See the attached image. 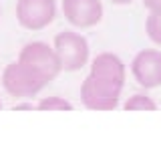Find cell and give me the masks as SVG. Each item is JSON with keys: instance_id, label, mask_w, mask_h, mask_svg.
Wrapping results in <instances>:
<instances>
[{"instance_id": "cell-1", "label": "cell", "mask_w": 161, "mask_h": 161, "mask_svg": "<svg viewBox=\"0 0 161 161\" xmlns=\"http://www.w3.org/2000/svg\"><path fill=\"white\" fill-rule=\"evenodd\" d=\"M121 91L123 87H119V85L89 75L80 87V101L91 111H115L119 107Z\"/></svg>"}, {"instance_id": "cell-2", "label": "cell", "mask_w": 161, "mask_h": 161, "mask_svg": "<svg viewBox=\"0 0 161 161\" xmlns=\"http://www.w3.org/2000/svg\"><path fill=\"white\" fill-rule=\"evenodd\" d=\"M47 80L40 79L34 70H30L20 60L10 63L2 73V87L12 97H32L47 87Z\"/></svg>"}, {"instance_id": "cell-3", "label": "cell", "mask_w": 161, "mask_h": 161, "mask_svg": "<svg viewBox=\"0 0 161 161\" xmlns=\"http://www.w3.org/2000/svg\"><path fill=\"white\" fill-rule=\"evenodd\" d=\"M54 53L63 70H80L89 60V42L77 32H58L54 36Z\"/></svg>"}, {"instance_id": "cell-4", "label": "cell", "mask_w": 161, "mask_h": 161, "mask_svg": "<svg viewBox=\"0 0 161 161\" xmlns=\"http://www.w3.org/2000/svg\"><path fill=\"white\" fill-rule=\"evenodd\" d=\"M18 60L22 64H26L30 70H34L47 83L57 79V75L63 70L54 48H50L47 42H28L26 47L20 50Z\"/></svg>"}, {"instance_id": "cell-5", "label": "cell", "mask_w": 161, "mask_h": 161, "mask_svg": "<svg viewBox=\"0 0 161 161\" xmlns=\"http://www.w3.org/2000/svg\"><path fill=\"white\" fill-rule=\"evenodd\" d=\"M57 16L54 0H18L16 18L18 24L26 30H42Z\"/></svg>"}, {"instance_id": "cell-6", "label": "cell", "mask_w": 161, "mask_h": 161, "mask_svg": "<svg viewBox=\"0 0 161 161\" xmlns=\"http://www.w3.org/2000/svg\"><path fill=\"white\" fill-rule=\"evenodd\" d=\"M131 73L139 87L155 89L161 85V53L155 48L141 50L131 63Z\"/></svg>"}, {"instance_id": "cell-7", "label": "cell", "mask_w": 161, "mask_h": 161, "mask_svg": "<svg viewBox=\"0 0 161 161\" xmlns=\"http://www.w3.org/2000/svg\"><path fill=\"white\" fill-rule=\"evenodd\" d=\"M63 14L73 26L91 28L103 18L101 0H63Z\"/></svg>"}, {"instance_id": "cell-8", "label": "cell", "mask_w": 161, "mask_h": 161, "mask_svg": "<svg viewBox=\"0 0 161 161\" xmlns=\"http://www.w3.org/2000/svg\"><path fill=\"white\" fill-rule=\"evenodd\" d=\"M91 75L101 80H109L113 85H119V87L125 85V64L113 53L97 54L91 63Z\"/></svg>"}, {"instance_id": "cell-9", "label": "cell", "mask_w": 161, "mask_h": 161, "mask_svg": "<svg viewBox=\"0 0 161 161\" xmlns=\"http://www.w3.org/2000/svg\"><path fill=\"white\" fill-rule=\"evenodd\" d=\"M125 111H157V105H155V101L147 97V95H133V97H129V101L123 105Z\"/></svg>"}, {"instance_id": "cell-10", "label": "cell", "mask_w": 161, "mask_h": 161, "mask_svg": "<svg viewBox=\"0 0 161 161\" xmlns=\"http://www.w3.org/2000/svg\"><path fill=\"white\" fill-rule=\"evenodd\" d=\"M145 28H147V36L155 44H161V10H151Z\"/></svg>"}, {"instance_id": "cell-11", "label": "cell", "mask_w": 161, "mask_h": 161, "mask_svg": "<svg viewBox=\"0 0 161 161\" xmlns=\"http://www.w3.org/2000/svg\"><path fill=\"white\" fill-rule=\"evenodd\" d=\"M38 111H73V105L63 97H44L40 99V103L36 105Z\"/></svg>"}, {"instance_id": "cell-12", "label": "cell", "mask_w": 161, "mask_h": 161, "mask_svg": "<svg viewBox=\"0 0 161 161\" xmlns=\"http://www.w3.org/2000/svg\"><path fill=\"white\" fill-rule=\"evenodd\" d=\"M143 6L147 10H161V0H143Z\"/></svg>"}, {"instance_id": "cell-13", "label": "cell", "mask_w": 161, "mask_h": 161, "mask_svg": "<svg viewBox=\"0 0 161 161\" xmlns=\"http://www.w3.org/2000/svg\"><path fill=\"white\" fill-rule=\"evenodd\" d=\"M36 109V105H32V103H16L12 107V111H34Z\"/></svg>"}, {"instance_id": "cell-14", "label": "cell", "mask_w": 161, "mask_h": 161, "mask_svg": "<svg viewBox=\"0 0 161 161\" xmlns=\"http://www.w3.org/2000/svg\"><path fill=\"white\" fill-rule=\"evenodd\" d=\"M111 4H117V6H125V4H131L133 0H109Z\"/></svg>"}, {"instance_id": "cell-15", "label": "cell", "mask_w": 161, "mask_h": 161, "mask_svg": "<svg viewBox=\"0 0 161 161\" xmlns=\"http://www.w3.org/2000/svg\"><path fill=\"white\" fill-rule=\"evenodd\" d=\"M0 109H2V101H0Z\"/></svg>"}]
</instances>
